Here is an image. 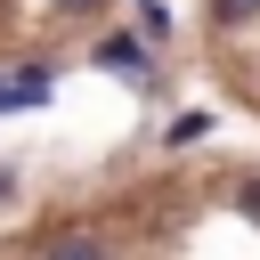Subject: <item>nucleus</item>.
I'll return each mask as SVG.
<instances>
[{
	"label": "nucleus",
	"mask_w": 260,
	"mask_h": 260,
	"mask_svg": "<svg viewBox=\"0 0 260 260\" xmlns=\"http://www.w3.org/2000/svg\"><path fill=\"white\" fill-rule=\"evenodd\" d=\"M211 211H219V219L252 244V260H260V171H236V179H228V195H211Z\"/></svg>",
	"instance_id": "nucleus-1"
},
{
	"label": "nucleus",
	"mask_w": 260,
	"mask_h": 260,
	"mask_svg": "<svg viewBox=\"0 0 260 260\" xmlns=\"http://www.w3.org/2000/svg\"><path fill=\"white\" fill-rule=\"evenodd\" d=\"M0 195H8V179H0Z\"/></svg>",
	"instance_id": "nucleus-2"
}]
</instances>
